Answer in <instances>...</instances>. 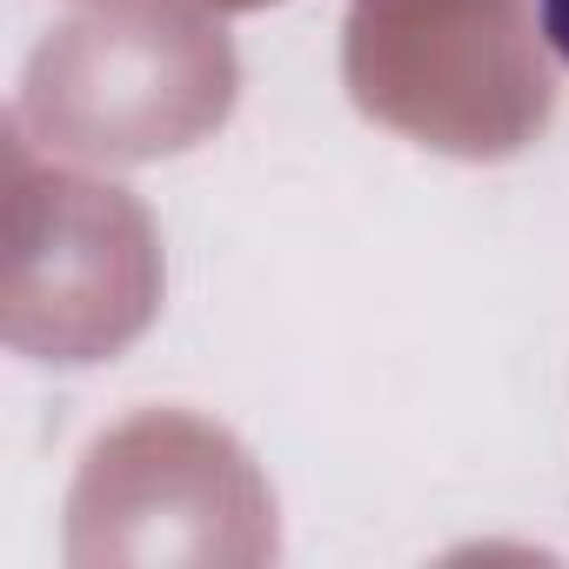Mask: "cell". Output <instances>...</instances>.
<instances>
[{
    "label": "cell",
    "instance_id": "1",
    "mask_svg": "<svg viewBox=\"0 0 569 569\" xmlns=\"http://www.w3.org/2000/svg\"><path fill=\"white\" fill-rule=\"evenodd\" d=\"M536 21H542V41L569 61V0H536Z\"/></svg>",
    "mask_w": 569,
    "mask_h": 569
}]
</instances>
